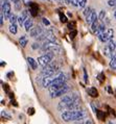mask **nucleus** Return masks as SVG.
Segmentation results:
<instances>
[{"label": "nucleus", "instance_id": "9b49d317", "mask_svg": "<svg viewBox=\"0 0 116 124\" xmlns=\"http://www.w3.org/2000/svg\"><path fill=\"white\" fill-rule=\"evenodd\" d=\"M38 12H39V6L38 4H36V3H33L29 5V13L30 15H32L33 17H36L37 15H38Z\"/></svg>", "mask_w": 116, "mask_h": 124}, {"label": "nucleus", "instance_id": "2eb2a0df", "mask_svg": "<svg viewBox=\"0 0 116 124\" xmlns=\"http://www.w3.org/2000/svg\"><path fill=\"white\" fill-rule=\"evenodd\" d=\"M88 94H89L91 97L95 98V97H97L98 96V92H97V90L95 88H89L88 89Z\"/></svg>", "mask_w": 116, "mask_h": 124}, {"label": "nucleus", "instance_id": "4468645a", "mask_svg": "<svg viewBox=\"0 0 116 124\" xmlns=\"http://www.w3.org/2000/svg\"><path fill=\"white\" fill-rule=\"evenodd\" d=\"M105 31H106V25H105L104 23H100V24H99V26H98V28H97V30H96V32H95V33H96V36L98 37V36H100L101 33H104Z\"/></svg>", "mask_w": 116, "mask_h": 124}, {"label": "nucleus", "instance_id": "58836bf2", "mask_svg": "<svg viewBox=\"0 0 116 124\" xmlns=\"http://www.w3.org/2000/svg\"><path fill=\"white\" fill-rule=\"evenodd\" d=\"M66 1V3H71V0H65Z\"/></svg>", "mask_w": 116, "mask_h": 124}, {"label": "nucleus", "instance_id": "ddd939ff", "mask_svg": "<svg viewBox=\"0 0 116 124\" xmlns=\"http://www.w3.org/2000/svg\"><path fill=\"white\" fill-rule=\"evenodd\" d=\"M33 21L32 19L27 18V19H26V21H25V23H24L25 30H26V31H29V30L33 28Z\"/></svg>", "mask_w": 116, "mask_h": 124}, {"label": "nucleus", "instance_id": "aec40b11", "mask_svg": "<svg viewBox=\"0 0 116 124\" xmlns=\"http://www.w3.org/2000/svg\"><path fill=\"white\" fill-rule=\"evenodd\" d=\"M17 21H18V18H17L16 15H12L9 17V22H11V24H16Z\"/></svg>", "mask_w": 116, "mask_h": 124}, {"label": "nucleus", "instance_id": "c85d7f7f", "mask_svg": "<svg viewBox=\"0 0 116 124\" xmlns=\"http://www.w3.org/2000/svg\"><path fill=\"white\" fill-rule=\"evenodd\" d=\"M32 47H33V49H39V48H41L42 46H41L40 44H38V43H33L32 45Z\"/></svg>", "mask_w": 116, "mask_h": 124}, {"label": "nucleus", "instance_id": "39448f33", "mask_svg": "<svg viewBox=\"0 0 116 124\" xmlns=\"http://www.w3.org/2000/svg\"><path fill=\"white\" fill-rule=\"evenodd\" d=\"M68 91H69V85H68L66 82H64V84L62 85V87H61L57 92H54V93H52V94H50V97H51V98L60 97V96L65 95Z\"/></svg>", "mask_w": 116, "mask_h": 124}, {"label": "nucleus", "instance_id": "f8f14e48", "mask_svg": "<svg viewBox=\"0 0 116 124\" xmlns=\"http://www.w3.org/2000/svg\"><path fill=\"white\" fill-rule=\"evenodd\" d=\"M27 63H28V65L32 67L33 70H37L38 65H39V63L37 61H35L33 57H27Z\"/></svg>", "mask_w": 116, "mask_h": 124}, {"label": "nucleus", "instance_id": "a19ab883", "mask_svg": "<svg viewBox=\"0 0 116 124\" xmlns=\"http://www.w3.org/2000/svg\"><path fill=\"white\" fill-rule=\"evenodd\" d=\"M109 124H113V123H112V122H109Z\"/></svg>", "mask_w": 116, "mask_h": 124}, {"label": "nucleus", "instance_id": "b1692460", "mask_svg": "<svg viewBox=\"0 0 116 124\" xmlns=\"http://www.w3.org/2000/svg\"><path fill=\"white\" fill-rule=\"evenodd\" d=\"M1 116L2 117H4V118H6V119H8V120H11L12 119V116L9 115V114H8L5 111H1Z\"/></svg>", "mask_w": 116, "mask_h": 124}, {"label": "nucleus", "instance_id": "f03ea898", "mask_svg": "<svg viewBox=\"0 0 116 124\" xmlns=\"http://www.w3.org/2000/svg\"><path fill=\"white\" fill-rule=\"evenodd\" d=\"M80 101V97L76 93H71V94H67L64 95L63 98L61 99V101L58 104V109L59 111H65V109H68L70 105H72L73 103L78 102Z\"/></svg>", "mask_w": 116, "mask_h": 124}, {"label": "nucleus", "instance_id": "f257e3e1", "mask_svg": "<svg viewBox=\"0 0 116 124\" xmlns=\"http://www.w3.org/2000/svg\"><path fill=\"white\" fill-rule=\"evenodd\" d=\"M87 113L85 111H80V109H75V111H66L63 112L61 115L63 121L65 122H70V121H80V120L86 119Z\"/></svg>", "mask_w": 116, "mask_h": 124}, {"label": "nucleus", "instance_id": "c9c22d12", "mask_svg": "<svg viewBox=\"0 0 116 124\" xmlns=\"http://www.w3.org/2000/svg\"><path fill=\"white\" fill-rule=\"evenodd\" d=\"M23 2H24L25 5H30L32 4V1H30V0H23Z\"/></svg>", "mask_w": 116, "mask_h": 124}, {"label": "nucleus", "instance_id": "7c9ffc66", "mask_svg": "<svg viewBox=\"0 0 116 124\" xmlns=\"http://www.w3.org/2000/svg\"><path fill=\"white\" fill-rule=\"evenodd\" d=\"M27 114H28V115H33V114H35V109H33V108H28L27 109Z\"/></svg>", "mask_w": 116, "mask_h": 124}, {"label": "nucleus", "instance_id": "473e14b6", "mask_svg": "<svg viewBox=\"0 0 116 124\" xmlns=\"http://www.w3.org/2000/svg\"><path fill=\"white\" fill-rule=\"evenodd\" d=\"M75 34H76V30L75 29H73V30H71V32H70V38H73L75 37Z\"/></svg>", "mask_w": 116, "mask_h": 124}, {"label": "nucleus", "instance_id": "f3484780", "mask_svg": "<svg viewBox=\"0 0 116 124\" xmlns=\"http://www.w3.org/2000/svg\"><path fill=\"white\" fill-rule=\"evenodd\" d=\"M98 26H99V24H98L97 20H95V21L91 24V30H92L93 32H96V30H97V28H98Z\"/></svg>", "mask_w": 116, "mask_h": 124}, {"label": "nucleus", "instance_id": "dca6fc26", "mask_svg": "<svg viewBox=\"0 0 116 124\" xmlns=\"http://www.w3.org/2000/svg\"><path fill=\"white\" fill-rule=\"evenodd\" d=\"M19 43H20V46H21V47H25L26 44L28 43V41H27V38L25 36H22L21 38H20V40H19Z\"/></svg>", "mask_w": 116, "mask_h": 124}, {"label": "nucleus", "instance_id": "423d86ee", "mask_svg": "<svg viewBox=\"0 0 116 124\" xmlns=\"http://www.w3.org/2000/svg\"><path fill=\"white\" fill-rule=\"evenodd\" d=\"M116 49V41H110V42H108V44L105 46L104 48V52L107 56H111L112 53L115 51Z\"/></svg>", "mask_w": 116, "mask_h": 124}, {"label": "nucleus", "instance_id": "0eeeda50", "mask_svg": "<svg viewBox=\"0 0 116 124\" xmlns=\"http://www.w3.org/2000/svg\"><path fill=\"white\" fill-rule=\"evenodd\" d=\"M11 11H12L11 4H9L8 2H5V3H3V4H1V13L4 15V17L6 19H8L9 17L12 16Z\"/></svg>", "mask_w": 116, "mask_h": 124}, {"label": "nucleus", "instance_id": "cd10ccee", "mask_svg": "<svg viewBox=\"0 0 116 124\" xmlns=\"http://www.w3.org/2000/svg\"><path fill=\"white\" fill-rule=\"evenodd\" d=\"M91 11H92V8H85V11H84V15L87 17V16L90 14V12H91Z\"/></svg>", "mask_w": 116, "mask_h": 124}, {"label": "nucleus", "instance_id": "2f4dec72", "mask_svg": "<svg viewBox=\"0 0 116 124\" xmlns=\"http://www.w3.org/2000/svg\"><path fill=\"white\" fill-rule=\"evenodd\" d=\"M5 17H4V15L1 13V16H0V25L1 26H3V19H4Z\"/></svg>", "mask_w": 116, "mask_h": 124}, {"label": "nucleus", "instance_id": "c756f323", "mask_svg": "<svg viewBox=\"0 0 116 124\" xmlns=\"http://www.w3.org/2000/svg\"><path fill=\"white\" fill-rule=\"evenodd\" d=\"M74 26H75V23H74V22H71V23L68 24V28H69L70 30H73L74 29Z\"/></svg>", "mask_w": 116, "mask_h": 124}, {"label": "nucleus", "instance_id": "5701e85b", "mask_svg": "<svg viewBox=\"0 0 116 124\" xmlns=\"http://www.w3.org/2000/svg\"><path fill=\"white\" fill-rule=\"evenodd\" d=\"M86 3H87V0H78V6L81 8H84L86 6Z\"/></svg>", "mask_w": 116, "mask_h": 124}, {"label": "nucleus", "instance_id": "bb28decb", "mask_svg": "<svg viewBox=\"0 0 116 124\" xmlns=\"http://www.w3.org/2000/svg\"><path fill=\"white\" fill-rule=\"evenodd\" d=\"M108 4L110 6H113V8H115V6H116V0H109Z\"/></svg>", "mask_w": 116, "mask_h": 124}, {"label": "nucleus", "instance_id": "9d476101", "mask_svg": "<svg viewBox=\"0 0 116 124\" xmlns=\"http://www.w3.org/2000/svg\"><path fill=\"white\" fill-rule=\"evenodd\" d=\"M28 18V11H23L22 14H21V16H19L18 17V23H19V25H24V23L26 21V19Z\"/></svg>", "mask_w": 116, "mask_h": 124}, {"label": "nucleus", "instance_id": "6ab92c4d", "mask_svg": "<svg viewBox=\"0 0 116 124\" xmlns=\"http://www.w3.org/2000/svg\"><path fill=\"white\" fill-rule=\"evenodd\" d=\"M75 124H93L90 119H83V120H80L77 121Z\"/></svg>", "mask_w": 116, "mask_h": 124}, {"label": "nucleus", "instance_id": "f704fd0d", "mask_svg": "<svg viewBox=\"0 0 116 124\" xmlns=\"http://www.w3.org/2000/svg\"><path fill=\"white\" fill-rule=\"evenodd\" d=\"M91 108H93V112H94L95 114H96V113H97V111H98V109H97L96 108H95V105H94V103H91Z\"/></svg>", "mask_w": 116, "mask_h": 124}, {"label": "nucleus", "instance_id": "393cba45", "mask_svg": "<svg viewBox=\"0 0 116 124\" xmlns=\"http://www.w3.org/2000/svg\"><path fill=\"white\" fill-rule=\"evenodd\" d=\"M110 67L112 69H114V70H116V58H112L111 62H110Z\"/></svg>", "mask_w": 116, "mask_h": 124}, {"label": "nucleus", "instance_id": "20e7f679", "mask_svg": "<svg viewBox=\"0 0 116 124\" xmlns=\"http://www.w3.org/2000/svg\"><path fill=\"white\" fill-rule=\"evenodd\" d=\"M113 36H114V30L112 28H109V29L106 30L104 33H101L100 36H98V38H99V40L103 43H108L113 39Z\"/></svg>", "mask_w": 116, "mask_h": 124}, {"label": "nucleus", "instance_id": "4c0bfd02", "mask_svg": "<svg viewBox=\"0 0 116 124\" xmlns=\"http://www.w3.org/2000/svg\"><path fill=\"white\" fill-rule=\"evenodd\" d=\"M11 1H12V2H14V3L16 4V3H19V2H20V0H11Z\"/></svg>", "mask_w": 116, "mask_h": 124}, {"label": "nucleus", "instance_id": "4be33fe9", "mask_svg": "<svg viewBox=\"0 0 116 124\" xmlns=\"http://www.w3.org/2000/svg\"><path fill=\"white\" fill-rule=\"evenodd\" d=\"M60 20H61V22H62V23H66L68 21L67 17L65 16L64 14H62V13H60Z\"/></svg>", "mask_w": 116, "mask_h": 124}, {"label": "nucleus", "instance_id": "ea45409f", "mask_svg": "<svg viewBox=\"0 0 116 124\" xmlns=\"http://www.w3.org/2000/svg\"><path fill=\"white\" fill-rule=\"evenodd\" d=\"M114 18L116 19V11H115V13H114Z\"/></svg>", "mask_w": 116, "mask_h": 124}, {"label": "nucleus", "instance_id": "1a4fd4ad", "mask_svg": "<svg viewBox=\"0 0 116 124\" xmlns=\"http://www.w3.org/2000/svg\"><path fill=\"white\" fill-rule=\"evenodd\" d=\"M95 20H97V15H96V12H95L94 9H92L89 15L86 17V21L88 24H92Z\"/></svg>", "mask_w": 116, "mask_h": 124}, {"label": "nucleus", "instance_id": "a211bd4d", "mask_svg": "<svg viewBox=\"0 0 116 124\" xmlns=\"http://www.w3.org/2000/svg\"><path fill=\"white\" fill-rule=\"evenodd\" d=\"M9 31H11L13 34L17 33V31H18V28H17L16 24H11V25H9Z\"/></svg>", "mask_w": 116, "mask_h": 124}, {"label": "nucleus", "instance_id": "6e6552de", "mask_svg": "<svg viewBox=\"0 0 116 124\" xmlns=\"http://www.w3.org/2000/svg\"><path fill=\"white\" fill-rule=\"evenodd\" d=\"M43 31H44V29L42 28V26L38 25L37 27H33V28L29 30V34H30V37H33V38H37Z\"/></svg>", "mask_w": 116, "mask_h": 124}, {"label": "nucleus", "instance_id": "e433bc0d", "mask_svg": "<svg viewBox=\"0 0 116 124\" xmlns=\"http://www.w3.org/2000/svg\"><path fill=\"white\" fill-rule=\"evenodd\" d=\"M84 74H85V81L87 82V72H86V70H84Z\"/></svg>", "mask_w": 116, "mask_h": 124}, {"label": "nucleus", "instance_id": "7ed1b4c3", "mask_svg": "<svg viewBox=\"0 0 116 124\" xmlns=\"http://www.w3.org/2000/svg\"><path fill=\"white\" fill-rule=\"evenodd\" d=\"M53 57H54V52H48V53L44 54V55H42V56L38 57V63H39L40 66L45 67V66H47V65H49L50 63H51Z\"/></svg>", "mask_w": 116, "mask_h": 124}, {"label": "nucleus", "instance_id": "a878e982", "mask_svg": "<svg viewBox=\"0 0 116 124\" xmlns=\"http://www.w3.org/2000/svg\"><path fill=\"white\" fill-rule=\"evenodd\" d=\"M105 16H106V12L105 11H101L100 14H99V16H98V20H100V21H104Z\"/></svg>", "mask_w": 116, "mask_h": 124}, {"label": "nucleus", "instance_id": "72a5a7b5", "mask_svg": "<svg viewBox=\"0 0 116 124\" xmlns=\"http://www.w3.org/2000/svg\"><path fill=\"white\" fill-rule=\"evenodd\" d=\"M42 20H43V23L45 24V25H49V24H50V22H49V21H48V20H47L46 18H43Z\"/></svg>", "mask_w": 116, "mask_h": 124}, {"label": "nucleus", "instance_id": "412c9836", "mask_svg": "<svg viewBox=\"0 0 116 124\" xmlns=\"http://www.w3.org/2000/svg\"><path fill=\"white\" fill-rule=\"evenodd\" d=\"M96 115H97V117H98V119H99V120H104V119H105V117H106L105 113H104V112H101V111H97Z\"/></svg>", "mask_w": 116, "mask_h": 124}]
</instances>
